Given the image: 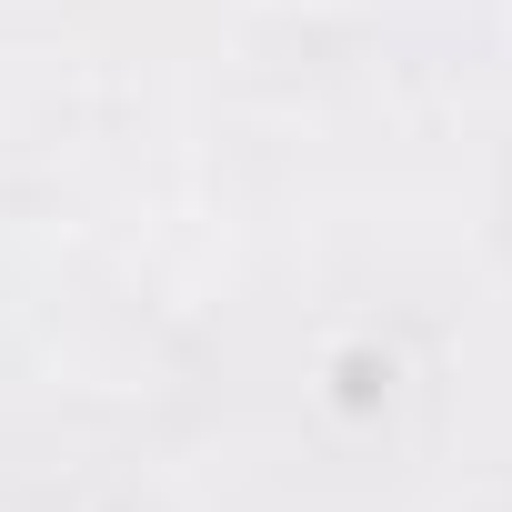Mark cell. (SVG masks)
I'll return each instance as SVG.
<instances>
[{"instance_id":"6da1fadb","label":"cell","mask_w":512,"mask_h":512,"mask_svg":"<svg viewBox=\"0 0 512 512\" xmlns=\"http://www.w3.org/2000/svg\"><path fill=\"white\" fill-rule=\"evenodd\" d=\"M392 382H402V362H392L382 342H342V352H332V412H342V422H372V412L392 402Z\"/></svg>"}]
</instances>
